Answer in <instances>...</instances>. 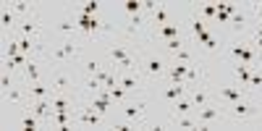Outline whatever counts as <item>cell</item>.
<instances>
[{
	"label": "cell",
	"mask_w": 262,
	"mask_h": 131,
	"mask_svg": "<svg viewBox=\"0 0 262 131\" xmlns=\"http://www.w3.org/2000/svg\"><path fill=\"white\" fill-rule=\"evenodd\" d=\"M252 97H254V100H257V105H262V90H259V92H254V95H252Z\"/></svg>",
	"instance_id": "f546056e"
},
{
	"label": "cell",
	"mask_w": 262,
	"mask_h": 131,
	"mask_svg": "<svg viewBox=\"0 0 262 131\" xmlns=\"http://www.w3.org/2000/svg\"><path fill=\"white\" fill-rule=\"evenodd\" d=\"M84 45H86V42L81 37H69V39H63L58 48L48 50L42 58L50 63V69H53V66H69V63H74L84 53Z\"/></svg>",
	"instance_id": "6da1fadb"
},
{
	"label": "cell",
	"mask_w": 262,
	"mask_h": 131,
	"mask_svg": "<svg viewBox=\"0 0 262 131\" xmlns=\"http://www.w3.org/2000/svg\"><path fill=\"white\" fill-rule=\"evenodd\" d=\"M186 92L191 90V86H200V84H207V66L202 63V58L200 60H194V63H189V71H186Z\"/></svg>",
	"instance_id": "30bf717a"
},
{
	"label": "cell",
	"mask_w": 262,
	"mask_h": 131,
	"mask_svg": "<svg viewBox=\"0 0 262 131\" xmlns=\"http://www.w3.org/2000/svg\"><path fill=\"white\" fill-rule=\"evenodd\" d=\"M11 8H13V13H16L21 21H24V18H37V16H39V8H37L34 3H27V0H13Z\"/></svg>",
	"instance_id": "2e32d148"
},
{
	"label": "cell",
	"mask_w": 262,
	"mask_h": 131,
	"mask_svg": "<svg viewBox=\"0 0 262 131\" xmlns=\"http://www.w3.org/2000/svg\"><path fill=\"white\" fill-rule=\"evenodd\" d=\"M29 111L45 123V126H50V116H53V100L50 97H42V100H29Z\"/></svg>",
	"instance_id": "7c38bea8"
},
{
	"label": "cell",
	"mask_w": 262,
	"mask_h": 131,
	"mask_svg": "<svg viewBox=\"0 0 262 131\" xmlns=\"http://www.w3.org/2000/svg\"><path fill=\"white\" fill-rule=\"evenodd\" d=\"M168 69H170V63H165L160 55H152V53H142L139 55V71L142 76L147 79V84H163L165 76H168Z\"/></svg>",
	"instance_id": "7a4b0ae2"
},
{
	"label": "cell",
	"mask_w": 262,
	"mask_h": 131,
	"mask_svg": "<svg viewBox=\"0 0 262 131\" xmlns=\"http://www.w3.org/2000/svg\"><path fill=\"white\" fill-rule=\"evenodd\" d=\"M226 116H228V123H252V121H257V118H259L257 100H254L252 95L242 97L238 102H233V105L228 107Z\"/></svg>",
	"instance_id": "3957f363"
},
{
	"label": "cell",
	"mask_w": 262,
	"mask_h": 131,
	"mask_svg": "<svg viewBox=\"0 0 262 131\" xmlns=\"http://www.w3.org/2000/svg\"><path fill=\"white\" fill-rule=\"evenodd\" d=\"M168 126H170V128H184V131H191V128H200V121H196V116H170Z\"/></svg>",
	"instance_id": "44dd1931"
},
{
	"label": "cell",
	"mask_w": 262,
	"mask_h": 131,
	"mask_svg": "<svg viewBox=\"0 0 262 131\" xmlns=\"http://www.w3.org/2000/svg\"><path fill=\"white\" fill-rule=\"evenodd\" d=\"M184 95H186V84H170V81H165L163 86H158V100L165 102L168 107L176 102L179 97H184Z\"/></svg>",
	"instance_id": "8fae6325"
},
{
	"label": "cell",
	"mask_w": 262,
	"mask_h": 131,
	"mask_svg": "<svg viewBox=\"0 0 262 131\" xmlns=\"http://www.w3.org/2000/svg\"><path fill=\"white\" fill-rule=\"evenodd\" d=\"M121 121H126L128 126H144L147 118H144V100H137V102H123L121 105Z\"/></svg>",
	"instance_id": "52a82bcc"
},
{
	"label": "cell",
	"mask_w": 262,
	"mask_h": 131,
	"mask_svg": "<svg viewBox=\"0 0 262 131\" xmlns=\"http://www.w3.org/2000/svg\"><path fill=\"white\" fill-rule=\"evenodd\" d=\"M194 16H200L205 24H215V18H217V3H202V6H196L194 8Z\"/></svg>",
	"instance_id": "7402d4cb"
},
{
	"label": "cell",
	"mask_w": 262,
	"mask_h": 131,
	"mask_svg": "<svg viewBox=\"0 0 262 131\" xmlns=\"http://www.w3.org/2000/svg\"><path fill=\"white\" fill-rule=\"evenodd\" d=\"M212 92H215V102H221L226 111H228L233 102L242 100V97L252 95L249 86H247V84H238V81H233V84H221V86H215Z\"/></svg>",
	"instance_id": "8992f818"
},
{
	"label": "cell",
	"mask_w": 262,
	"mask_h": 131,
	"mask_svg": "<svg viewBox=\"0 0 262 131\" xmlns=\"http://www.w3.org/2000/svg\"><path fill=\"white\" fill-rule=\"evenodd\" d=\"M50 86H53V92L60 95V92H76V86H81L79 76L74 71H69L66 66H53L50 69Z\"/></svg>",
	"instance_id": "5b68a950"
},
{
	"label": "cell",
	"mask_w": 262,
	"mask_h": 131,
	"mask_svg": "<svg viewBox=\"0 0 262 131\" xmlns=\"http://www.w3.org/2000/svg\"><path fill=\"white\" fill-rule=\"evenodd\" d=\"M24 81H27V84L42 81V76H39V58H32V60L24 66Z\"/></svg>",
	"instance_id": "603a6c76"
},
{
	"label": "cell",
	"mask_w": 262,
	"mask_h": 131,
	"mask_svg": "<svg viewBox=\"0 0 262 131\" xmlns=\"http://www.w3.org/2000/svg\"><path fill=\"white\" fill-rule=\"evenodd\" d=\"M16 84H18V79H16L11 71H3V74H0V86H3V92L11 90V86H16Z\"/></svg>",
	"instance_id": "83f0119b"
},
{
	"label": "cell",
	"mask_w": 262,
	"mask_h": 131,
	"mask_svg": "<svg viewBox=\"0 0 262 131\" xmlns=\"http://www.w3.org/2000/svg\"><path fill=\"white\" fill-rule=\"evenodd\" d=\"M194 102H191V97L189 95H184V97H179L176 102L170 105V116H194Z\"/></svg>",
	"instance_id": "d6986e66"
},
{
	"label": "cell",
	"mask_w": 262,
	"mask_h": 131,
	"mask_svg": "<svg viewBox=\"0 0 262 131\" xmlns=\"http://www.w3.org/2000/svg\"><path fill=\"white\" fill-rule=\"evenodd\" d=\"M196 121H200V128H215V126H221V123H228V116H226V107L221 102H207L202 107H196L194 111Z\"/></svg>",
	"instance_id": "277c9868"
},
{
	"label": "cell",
	"mask_w": 262,
	"mask_h": 131,
	"mask_svg": "<svg viewBox=\"0 0 262 131\" xmlns=\"http://www.w3.org/2000/svg\"><path fill=\"white\" fill-rule=\"evenodd\" d=\"M27 90H29V100H42V97H53L55 92H53V86H50V81H34V84H27Z\"/></svg>",
	"instance_id": "e0dca14e"
},
{
	"label": "cell",
	"mask_w": 262,
	"mask_h": 131,
	"mask_svg": "<svg viewBox=\"0 0 262 131\" xmlns=\"http://www.w3.org/2000/svg\"><path fill=\"white\" fill-rule=\"evenodd\" d=\"M170 8H168V3H160L158 8H155V13L149 16V27L155 29V27H165V24H170Z\"/></svg>",
	"instance_id": "ffe728a7"
},
{
	"label": "cell",
	"mask_w": 262,
	"mask_h": 131,
	"mask_svg": "<svg viewBox=\"0 0 262 131\" xmlns=\"http://www.w3.org/2000/svg\"><path fill=\"white\" fill-rule=\"evenodd\" d=\"M100 69H102L100 60H84V79H86V76H97Z\"/></svg>",
	"instance_id": "4316f807"
},
{
	"label": "cell",
	"mask_w": 262,
	"mask_h": 131,
	"mask_svg": "<svg viewBox=\"0 0 262 131\" xmlns=\"http://www.w3.org/2000/svg\"><path fill=\"white\" fill-rule=\"evenodd\" d=\"M102 11V3H97V0H92V3H84L81 8H79V13H84V16H97Z\"/></svg>",
	"instance_id": "484cf974"
},
{
	"label": "cell",
	"mask_w": 262,
	"mask_h": 131,
	"mask_svg": "<svg viewBox=\"0 0 262 131\" xmlns=\"http://www.w3.org/2000/svg\"><path fill=\"white\" fill-rule=\"evenodd\" d=\"M186 95L191 97L194 107H202V105H207V102H212V100H215V92L210 90L207 84H200V86H191V90H189Z\"/></svg>",
	"instance_id": "9a60e30c"
},
{
	"label": "cell",
	"mask_w": 262,
	"mask_h": 131,
	"mask_svg": "<svg viewBox=\"0 0 262 131\" xmlns=\"http://www.w3.org/2000/svg\"><path fill=\"white\" fill-rule=\"evenodd\" d=\"M186 71H189V63H176V60H173L170 69H168L165 81H170V84H186V81H184V79H186Z\"/></svg>",
	"instance_id": "ac0fdd59"
},
{
	"label": "cell",
	"mask_w": 262,
	"mask_h": 131,
	"mask_svg": "<svg viewBox=\"0 0 262 131\" xmlns=\"http://www.w3.org/2000/svg\"><path fill=\"white\" fill-rule=\"evenodd\" d=\"M13 34L39 39V34H42V21H39V16H37V18H24V21H18V27H16Z\"/></svg>",
	"instance_id": "5bb4252c"
},
{
	"label": "cell",
	"mask_w": 262,
	"mask_h": 131,
	"mask_svg": "<svg viewBox=\"0 0 262 131\" xmlns=\"http://www.w3.org/2000/svg\"><path fill=\"white\" fill-rule=\"evenodd\" d=\"M252 66H247V63H233V79L238 81V84H247L249 86V79H252Z\"/></svg>",
	"instance_id": "cb8c5ba5"
},
{
	"label": "cell",
	"mask_w": 262,
	"mask_h": 131,
	"mask_svg": "<svg viewBox=\"0 0 262 131\" xmlns=\"http://www.w3.org/2000/svg\"><path fill=\"white\" fill-rule=\"evenodd\" d=\"M102 123V113H97L95 107H90L86 102H81L76 107V116H74V126H86V128H97Z\"/></svg>",
	"instance_id": "9c48e42d"
},
{
	"label": "cell",
	"mask_w": 262,
	"mask_h": 131,
	"mask_svg": "<svg viewBox=\"0 0 262 131\" xmlns=\"http://www.w3.org/2000/svg\"><path fill=\"white\" fill-rule=\"evenodd\" d=\"M18 21H21V18L13 13L11 3H3V8H0V24H3V37H8V34H13V32H16Z\"/></svg>",
	"instance_id": "4fadbf2b"
},
{
	"label": "cell",
	"mask_w": 262,
	"mask_h": 131,
	"mask_svg": "<svg viewBox=\"0 0 262 131\" xmlns=\"http://www.w3.org/2000/svg\"><path fill=\"white\" fill-rule=\"evenodd\" d=\"M176 37H186V24H179V21H170L165 27H155L149 34V39H158L160 45H165L168 39H176Z\"/></svg>",
	"instance_id": "ba28073f"
},
{
	"label": "cell",
	"mask_w": 262,
	"mask_h": 131,
	"mask_svg": "<svg viewBox=\"0 0 262 131\" xmlns=\"http://www.w3.org/2000/svg\"><path fill=\"white\" fill-rule=\"evenodd\" d=\"M121 11H123V16H137L144 11V0H126Z\"/></svg>",
	"instance_id": "d4e9b609"
},
{
	"label": "cell",
	"mask_w": 262,
	"mask_h": 131,
	"mask_svg": "<svg viewBox=\"0 0 262 131\" xmlns=\"http://www.w3.org/2000/svg\"><path fill=\"white\" fill-rule=\"evenodd\" d=\"M252 16H254V24L262 27V3H252Z\"/></svg>",
	"instance_id": "f1b7e54d"
}]
</instances>
